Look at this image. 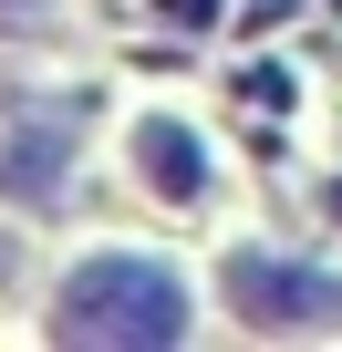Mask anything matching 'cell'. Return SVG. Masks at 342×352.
<instances>
[{"label": "cell", "mask_w": 342, "mask_h": 352, "mask_svg": "<svg viewBox=\"0 0 342 352\" xmlns=\"http://www.w3.org/2000/svg\"><path fill=\"white\" fill-rule=\"evenodd\" d=\"M52 331L63 342H177L187 331V290H177V270H156L135 249H104V259H83L63 280Z\"/></svg>", "instance_id": "obj_1"}, {"label": "cell", "mask_w": 342, "mask_h": 352, "mask_svg": "<svg viewBox=\"0 0 342 352\" xmlns=\"http://www.w3.org/2000/svg\"><path fill=\"white\" fill-rule=\"evenodd\" d=\"M228 311L249 331H290V321H342V280L301 270V259H270V249H239L228 259Z\"/></svg>", "instance_id": "obj_2"}, {"label": "cell", "mask_w": 342, "mask_h": 352, "mask_svg": "<svg viewBox=\"0 0 342 352\" xmlns=\"http://www.w3.org/2000/svg\"><path fill=\"white\" fill-rule=\"evenodd\" d=\"M63 166H73V135L63 124H21L11 145H0V197H11V208H52L63 197Z\"/></svg>", "instance_id": "obj_3"}, {"label": "cell", "mask_w": 342, "mask_h": 352, "mask_svg": "<svg viewBox=\"0 0 342 352\" xmlns=\"http://www.w3.org/2000/svg\"><path fill=\"white\" fill-rule=\"evenodd\" d=\"M135 166H145V187H156V197H177V208L208 187V145H197L177 114H145V124H135Z\"/></svg>", "instance_id": "obj_4"}, {"label": "cell", "mask_w": 342, "mask_h": 352, "mask_svg": "<svg viewBox=\"0 0 342 352\" xmlns=\"http://www.w3.org/2000/svg\"><path fill=\"white\" fill-rule=\"evenodd\" d=\"M0 21H42V0H0Z\"/></svg>", "instance_id": "obj_5"}, {"label": "cell", "mask_w": 342, "mask_h": 352, "mask_svg": "<svg viewBox=\"0 0 342 352\" xmlns=\"http://www.w3.org/2000/svg\"><path fill=\"white\" fill-rule=\"evenodd\" d=\"M177 11H187V21H197V11H208V0H177Z\"/></svg>", "instance_id": "obj_6"}]
</instances>
